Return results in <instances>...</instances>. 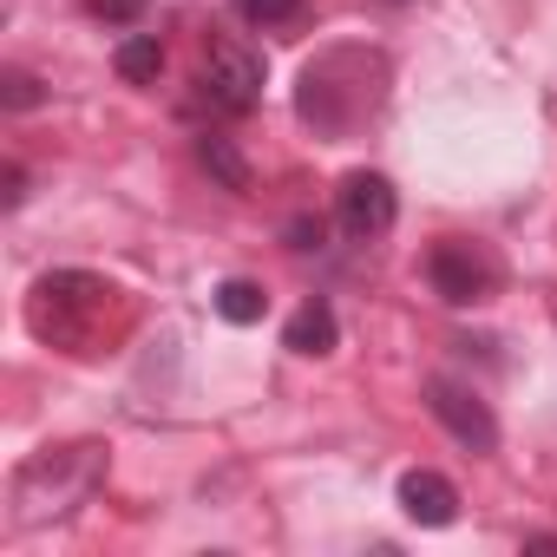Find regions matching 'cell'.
Segmentation results:
<instances>
[{"label":"cell","mask_w":557,"mask_h":557,"mask_svg":"<svg viewBox=\"0 0 557 557\" xmlns=\"http://www.w3.org/2000/svg\"><path fill=\"white\" fill-rule=\"evenodd\" d=\"M387 8H400V0H387Z\"/></svg>","instance_id":"cell-18"},{"label":"cell","mask_w":557,"mask_h":557,"mask_svg":"<svg viewBox=\"0 0 557 557\" xmlns=\"http://www.w3.org/2000/svg\"><path fill=\"white\" fill-rule=\"evenodd\" d=\"M0 184H8V190H0V203H8V210H21V203H27V171H21V164L0 171Z\"/></svg>","instance_id":"cell-16"},{"label":"cell","mask_w":557,"mask_h":557,"mask_svg":"<svg viewBox=\"0 0 557 557\" xmlns=\"http://www.w3.org/2000/svg\"><path fill=\"white\" fill-rule=\"evenodd\" d=\"M112 66H119V79H132V86H151V79L164 73V47H158V34H132V40H119Z\"/></svg>","instance_id":"cell-10"},{"label":"cell","mask_w":557,"mask_h":557,"mask_svg":"<svg viewBox=\"0 0 557 557\" xmlns=\"http://www.w3.org/2000/svg\"><path fill=\"white\" fill-rule=\"evenodd\" d=\"M302 8L309 0H236V14L249 27H289V21H302Z\"/></svg>","instance_id":"cell-13"},{"label":"cell","mask_w":557,"mask_h":557,"mask_svg":"<svg viewBox=\"0 0 557 557\" xmlns=\"http://www.w3.org/2000/svg\"><path fill=\"white\" fill-rule=\"evenodd\" d=\"M203 106L210 112H223V119H243V112H256V99H262V60L249 53V47H216L210 60H203Z\"/></svg>","instance_id":"cell-4"},{"label":"cell","mask_w":557,"mask_h":557,"mask_svg":"<svg viewBox=\"0 0 557 557\" xmlns=\"http://www.w3.org/2000/svg\"><path fill=\"white\" fill-rule=\"evenodd\" d=\"M426 407H433V420H440L466 453H498V420H492V407H485L472 387H459V381H426Z\"/></svg>","instance_id":"cell-6"},{"label":"cell","mask_w":557,"mask_h":557,"mask_svg":"<svg viewBox=\"0 0 557 557\" xmlns=\"http://www.w3.org/2000/svg\"><path fill=\"white\" fill-rule=\"evenodd\" d=\"M262 309H269V296H262V283H249V275H230V283H216V315H223V322L249 329V322H262Z\"/></svg>","instance_id":"cell-11"},{"label":"cell","mask_w":557,"mask_h":557,"mask_svg":"<svg viewBox=\"0 0 557 557\" xmlns=\"http://www.w3.org/2000/svg\"><path fill=\"white\" fill-rule=\"evenodd\" d=\"M197 164H203L223 190H249V164H243V151H236L230 138H210V132H203V138H197Z\"/></svg>","instance_id":"cell-12"},{"label":"cell","mask_w":557,"mask_h":557,"mask_svg":"<svg viewBox=\"0 0 557 557\" xmlns=\"http://www.w3.org/2000/svg\"><path fill=\"white\" fill-rule=\"evenodd\" d=\"M86 8H92L99 21H112V27H132V21L145 14V0H86Z\"/></svg>","instance_id":"cell-15"},{"label":"cell","mask_w":557,"mask_h":557,"mask_svg":"<svg viewBox=\"0 0 557 557\" xmlns=\"http://www.w3.org/2000/svg\"><path fill=\"white\" fill-rule=\"evenodd\" d=\"M387 92V60L368 53V47H335L322 53L315 66H302V86H296V112L315 125V132H355Z\"/></svg>","instance_id":"cell-1"},{"label":"cell","mask_w":557,"mask_h":557,"mask_svg":"<svg viewBox=\"0 0 557 557\" xmlns=\"http://www.w3.org/2000/svg\"><path fill=\"white\" fill-rule=\"evenodd\" d=\"M342 342V322H335V309L315 296V302H302L296 315H289V329H283V348H296V355H329Z\"/></svg>","instance_id":"cell-9"},{"label":"cell","mask_w":557,"mask_h":557,"mask_svg":"<svg viewBox=\"0 0 557 557\" xmlns=\"http://www.w3.org/2000/svg\"><path fill=\"white\" fill-rule=\"evenodd\" d=\"M0 106H8V112H34L40 106V79L21 73V66H8V73H0Z\"/></svg>","instance_id":"cell-14"},{"label":"cell","mask_w":557,"mask_h":557,"mask_svg":"<svg viewBox=\"0 0 557 557\" xmlns=\"http://www.w3.org/2000/svg\"><path fill=\"white\" fill-rule=\"evenodd\" d=\"M426 275H433V289L453 302V309H466V302H485L492 296V262L472 249V243H440L433 256H426Z\"/></svg>","instance_id":"cell-7"},{"label":"cell","mask_w":557,"mask_h":557,"mask_svg":"<svg viewBox=\"0 0 557 557\" xmlns=\"http://www.w3.org/2000/svg\"><path fill=\"white\" fill-rule=\"evenodd\" d=\"M400 511H407L413 524H426V531H446V524L459 518V492H453V479L413 466V472L400 479Z\"/></svg>","instance_id":"cell-8"},{"label":"cell","mask_w":557,"mask_h":557,"mask_svg":"<svg viewBox=\"0 0 557 557\" xmlns=\"http://www.w3.org/2000/svg\"><path fill=\"white\" fill-rule=\"evenodd\" d=\"M335 216H342V230H348L355 243H368V236H387V230H394L400 197H394V184H387L381 171H348L342 190H335Z\"/></svg>","instance_id":"cell-5"},{"label":"cell","mask_w":557,"mask_h":557,"mask_svg":"<svg viewBox=\"0 0 557 557\" xmlns=\"http://www.w3.org/2000/svg\"><path fill=\"white\" fill-rule=\"evenodd\" d=\"M106 472V446H60V453H40L14 472V518L21 524H40L53 511H73L92 498Z\"/></svg>","instance_id":"cell-3"},{"label":"cell","mask_w":557,"mask_h":557,"mask_svg":"<svg viewBox=\"0 0 557 557\" xmlns=\"http://www.w3.org/2000/svg\"><path fill=\"white\" fill-rule=\"evenodd\" d=\"M112 296H119V289L99 283V275H86V269H53V275H40V283H34L27 322H34V335L53 342V348H86L92 329L106 322Z\"/></svg>","instance_id":"cell-2"},{"label":"cell","mask_w":557,"mask_h":557,"mask_svg":"<svg viewBox=\"0 0 557 557\" xmlns=\"http://www.w3.org/2000/svg\"><path fill=\"white\" fill-rule=\"evenodd\" d=\"M289 249H322V223L315 216H296L289 223Z\"/></svg>","instance_id":"cell-17"}]
</instances>
